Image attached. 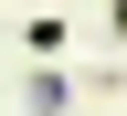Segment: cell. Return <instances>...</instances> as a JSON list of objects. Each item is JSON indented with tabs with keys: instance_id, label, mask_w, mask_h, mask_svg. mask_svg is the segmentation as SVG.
Masks as SVG:
<instances>
[{
	"instance_id": "3957f363",
	"label": "cell",
	"mask_w": 127,
	"mask_h": 116,
	"mask_svg": "<svg viewBox=\"0 0 127 116\" xmlns=\"http://www.w3.org/2000/svg\"><path fill=\"white\" fill-rule=\"evenodd\" d=\"M106 21H117V32H127V0H106Z\"/></svg>"
},
{
	"instance_id": "6da1fadb",
	"label": "cell",
	"mask_w": 127,
	"mask_h": 116,
	"mask_svg": "<svg viewBox=\"0 0 127 116\" xmlns=\"http://www.w3.org/2000/svg\"><path fill=\"white\" fill-rule=\"evenodd\" d=\"M64 42H74V21H53V11L21 21V53H32V63H64Z\"/></svg>"
},
{
	"instance_id": "7a4b0ae2",
	"label": "cell",
	"mask_w": 127,
	"mask_h": 116,
	"mask_svg": "<svg viewBox=\"0 0 127 116\" xmlns=\"http://www.w3.org/2000/svg\"><path fill=\"white\" fill-rule=\"evenodd\" d=\"M21 95H32V116H64V106H74V85H64V74H32Z\"/></svg>"
}]
</instances>
